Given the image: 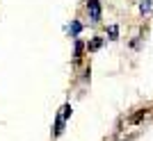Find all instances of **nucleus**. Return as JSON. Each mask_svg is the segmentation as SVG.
Here are the masks:
<instances>
[{"label":"nucleus","instance_id":"nucleus-1","mask_svg":"<svg viewBox=\"0 0 153 141\" xmlns=\"http://www.w3.org/2000/svg\"><path fill=\"white\" fill-rule=\"evenodd\" d=\"M151 121H153V109H137L135 114H130L126 121H123V125L119 128V132H117V139L119 141H130V139H135V137H140Z\"/></svg>","mask_w":153,"mask_h":141},{"label":"nucleus","instance_id":"nucleus-7","mask_svg":"<svg viewBox=\"0 0 153 141\" xmlns=\"http://www.w3.org/2000/svg\"><path fill=\"white\" fill-rule=\"evenodd\" d=\"M80 52H82V41H76V57H73L76 62L80 59Z\"/></svg>","mask_w":153,"mask_h":141},{"label":"nucleus","instance_id":"nucleus-2","mask_svg":"<svg viewBox=\"0 0 153 141\" xmlns=\"http://www.w3.org/2000/svg\"><path fill=\"white\" fill-rule=\"evenodd\" d=\"M87 14H89L91 23H98V21H101V5H98V0H89V2H87Z\"/></svg>","mask_w":153,"mask_h":141},{"label":"nucleus","instance_id":"nucleus-5","mask_svg":"<svg viewBox=\"0 0 153 141\" xmlns=\"http://www.w3.org/2000/svg\"><path fill=\"white\" fill-rule=\"evenodd\" d=\"M108 34H110V39L114 41V39L119 37V27H117V25H112V27H110V30H108Z\"/></svg>","mask_w":153,"mask_h":141},{"label":"nucleus","instance_id":"nucleus-4","mask_svg":"<svg viewBox=\"0 0 153 141\" xmlns=\"http://www.w3.org/2000/svg\"><path fill=\"white\" fill-rule=\"evenodd\" d=\"M69 32L73 34V37H78V34L82 32V25H80L78 21H73V23H71V25H69Z\"/></svg>","mask_w":153,"mask_h":141},{"label":"nucleus","instance_id":"nucleus-3","mask_svg":"<svg viewBox=\"0 0 153 141\" xmlns=\"http://www.w3.org/2000/svg\"><path fill=\"white\" fill-rule=\"evenodd\" d=\"M140 9H142L144 16H151V14H153V0H142V2H140Z\"/></svg>","mask_w":153,"mask_h":141},{"label":"nucleus","instance_id":"nucleus-6","mask_svg":"<svg viewBox=\"0 0 153 141\" xmlns=\"http://www.w3.org/2000/svg\"><path fill=\"white\" fill-rule=\"evenodd\" d=\"M101 43H103L101 39H94V41H91V43L87 46V48H89V50H98V48H101Z\"/></svg>","mask_w":153,"mask_h":141}]
</instances>
